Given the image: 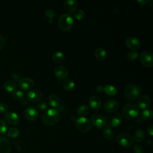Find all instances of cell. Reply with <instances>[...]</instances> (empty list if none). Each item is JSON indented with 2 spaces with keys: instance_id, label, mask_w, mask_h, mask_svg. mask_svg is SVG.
<instances>
[{
  "instance_id": "11",
  "label": "cell",
  "mask_w": 153,
  "mask_h": 153,
  "mask_svg": "<svg viewBox=\"0 0 153 153\" xmlns=\"http://www.w3.org/2000/svg\"><path fill=\"white\" fill-rule=\"evenodd\" d=\"M119 108V103L115 100H108L104 103L103 109L105 111L112 113L117 111Z\"/></svg>"
},
{
  "instance_id": "7",
  "label": "cell",
  "mask_w": 153,
  "mask_h": 153,
  "mask_svg": "<svg viewBox=\"0 0 153 153\" xmlns=\"http://www.w3.org/2000/svg\"><path fill=\"white\" fill-rule=\"evenodd\" d=\"M91 121L94 127L99 129L104 128L107 123L105 117L100 114H94L91 117Z\"/></svg>"
},
{
  "instance_id": "19",
  "label": "cell",
  "mask_w": 153,
  "mask_h": 153,
  "mask_svg": "<svg viewBox=\"0 0 153 153\" xmlns=\"http://www.w3.org/2000/svg\"><path fill=\"white\" fill-rule=\"evenodd\" d=\"M89 105L94 110H98L102 105L101 99L97 96H92L89 99Z\"/></svg>"
},
{
  "instance_id": "27",
  "label": "cell",
  "mask_w": 153,
  "mask_h": 153,
  "mask_svg": "<svg viewBox=\"0 0 153 153\" xmlns=\"http://www.w3.org/2000/svg\"><path fill=\"white\" fill-rule=\"evenodd\" d=\"M153 117V113L151 109H143L140 113V117L142 120L148 121L152 119Z\"/></svg>"
},
{
  "instance_id": "10",
  "label": "cell",
  "mask_w": 153,
  "mask_h": 153,
  "mask_svg": "<svg viewBox=\"0 0 153 153\" xmlns=\"http://www.w3.org/2000/svg\"><path fill=\"white\" fill-rule=\"evenodd\" d=\"M25 115L26 118L31 121H35L38 119L39 116V113L38 111V109L33 106H29L26 108L25 111Z\"/></svg>"
},
{
  "instance_id": "21",
  "label": "cell",
  "mask_w": 153,
  "mask_h": 153,
  "mask_svg": "<svg viewBox=\"0 0 153 153\" xmlns=\"http://www.w3.org/2000/svg\"><path fill=\"white\" fill-rule=\"evenodd\" d=\"M94 56L98 60L103 61L106 57V51L103 48H97L94 51Z\"/></svg>"
},
{
  "instance_id": "16",
  "label": "cell",
  "mask_w": 153,
  "mask_h": 153,
  "mask_svg": "<svg viewBox=\"0 0 153 153\" xmlns=\"http://www.w3.org/2000/svg\"><path fill=\"white\" fill-rule=\"evenodd\" d=\"M11 145L10 141L5 137L0 136V153H10Z\"/></svg>"
},
{
  "instance_id": "2",
  "label": "cell",
  "mask_w": 153,
  "mask_h": 153,
  "mask_svg": "<svg viewBox=\"0 0 153 153\" xmlns=\"http://www.w3.org/2000/svg\"><path fill=\"white\" fill-rule=\"evenodd\" d=\"M139 114V109L137 105L129 103L125 105L122 109V114L124 118L128 120H133L137 118Z\"/></svg>"
},
{
  "instance_id": "18",
  "label": "cell",
  "mask_w": 153,
  "mask_h": 153,
  "mask_svg": "<svg viewBox=\"0 0 153 153\" xmlns=\"http://www.w3.org/2000/svg\"><path fill=\"white\" fill-rule=\"evenodd\" d=\"M151 100L149 97L146 95H143L139 97L137 100V104L140 109H147L150 105Z\"/></svg>"
},
{
  "instance_id": "39",
  "label": "cell",
  "mask_w": 153,
  "mask_h": 153,
  "mask_svg": "<svg viewBox=\"0 0 153 153\" xmlns=\"http://www.w3.org/2000/svg\"><path fill=\"white\" fill-rule=\"evenodd\" d=\"M8 110V106L5 103H0V111L2 112H7Z\"/></svg>"
},
{
  "instance_id": "37",
  "label": "cell",
  "mask_w": 153,
  "mask_h": 153,
  "mask_svg": "<svg viewBox=\"0 0 153 153\" xmlns=\"http://www.w3.org/2000/svg\"><path fill=\"white\" fill-rule=\"evenodd\" d=\"M45 15L47 17H48L50 19H51L52 18L56 16V13L53 10L47 9L45 11Z\"/></svg>"
},
{
  "instance_id": "42",
  "label": "cell",
  "mask_w": 153,
  "mask_h": 153,
  "mask_svg": "<svg viewBox=\"0 0 153 153\" xmlns=\"http://www.w3.org/2000/svg\"><path fill=\"white\" fill-rule=\"evenodd\" d=\"M137 1V2L142 6V5H145L148 2V1H145V0H140V1Z\"/></svg>"
},
{
  "instance_id": "13",
  "label": "cell",
  "mask_w": 153,
  "mask_h": 153,
  "mask_svg": "<svg viewBox=\"0 0 153 153\" xmlns=\"http://www.w3.org/2000/svg\"><path fill=\"white\" fill-rule=\"evenodd\" d=\"M5 121L11 126H16L19 122V117L18 115L12 111H8L5 115Z\"/></svg>"
},
{
  "instance_id": "3",
  "label": "cell",
  "mask_w": 153,
  "mask_h": 153,
  "mask_svg": "<svg viewBox=\"0 0 153 153\" xmlns=\"http://www.w3.org/2000/svg\"><path fill=\"white\" fill-rule=\"evenodd\" d=\"M142 87L140 85L134 84H129L126 86L124 91L125 97L127 99L134 101L137 99L140 93L142 90Z\"/></svg>"
},
{
  "instance_id": "6",
  "label": "cell",
  "mask_w": 153,
  "mask_h": 153,
  "mask_svg": "<svg viewBox=\"0 0 153 153\" xmlns=\"http://www.w3.org/2000/svg\"><path fill=\"white\" fill-rule=\"evenodd\" d=\"M75 125L76 128L82 133L88 132L91 129V122L85 117H80L78 118L76 121Z\"/></svg>"
},
{
  "instance_id": "35",
  "label": "cell",
  "mask_w": 153,
  "mask_h": 153,
  "mask_svg": "<svg viewBox=\"0 0 153 153\" xmlns=\"http://www.w3.org/2000/svg\"><path fill=\"white\" fill-rule=\"evenodd\" d=\"M7 125L6 123L2 120L0 119V135L5 134L7 131Z\"/></svg>"
},
{
  "instance_id": "4",
  "label": "cell",
  "mask_w": 153,
  "mask_h": 153,
  "mask_svg": "<svg viewBox=\"0 0 153 153\" xmlns=\"http://www.w3.org/2000/svg\"><path fill=\"white\" fill-rule=\"evenodd\" d=\"M74 19L69 14H63L60 16L58 20V25L60 29L63 31L69 30L73 26Z\"/></svg>"
},
{
  "instance_id": "14",
  "label": "cell",
  "mask_w": 153,
  "mask_h": 153,
  "mask_svg": "<svg viewBox=\"0 0 153 153\" xmlns=\"http://www.w3.org/2000/svg\"><path fill=\"white\" fill-rule=\"evenodd\" d=\"M54 74L56 77L60 79H64L68 76L69 71L66 67L63 65H59L56 67Z\"/></svg>"
},
{
  "instance_id": "38",
  "label": "cell",
  "mask_w": 153,
  "mask_h": 153,
  "mask_svg": "<svg viewBox=\"0 0 153 153\" xmlns=\"http://www.w3.org/2000/svg\"><path fill=\"white\" fill-rule=\"evenodd\" d=\"M133 150L135 153H143V148L140 145H135L133 146Z\"/></svg>"
},
{
  "instance_id": "9",
  "label": "cell",
  "mask_w": 153,
  "mask_h": 153,
  "mask_svg": "<svg viewBox=\"0 0 153 153\" xmlns=\"http://www.w3.org/2000/svg\"><path fill=\"white\" fill-rule=\"evenodd\" d=\"M34 85V81L30 78H23L18 82V86L23 91H29L31 90Z\"/></svg>"
},
{
  "instance_id": "8",
  "label": "cell",
  "mask_w": 153,
  "mask_h": 153,
  "mask_svg": "<svg viewBox=\"0 0 153 153\" xmlns=\"http://www.w3.org/2000/svg\"><path fill=\"white\" fill-rule=\"evenodd\" d=\"M141 63L146 67H151L153 65V56L149 51H143L140 55Z\"/></svg>"
},
{
  "instance_id": "24",
  "label": "cell",
  "mask_w": 153,
  "mask_h": 153,
  "mask_svg": "<svg viewBox=\"0 0 153 153\" xmlns=\"http://www.w3.org/2000/svg\"><path fill=\"white\" fill-rule=\"evenodd\" d=\"M17 84L14 80H8L4 85V89L8 92H13L14 90H15Z\"/></svg>"
},
{
  "instance_id": "32",
  "label": "cell",
  "mask_w": 153,
  "mask_h": 153,
  "mask_svg": "<svg viewBox=\"0 0 153 153\" xmlns=\"http://www.w3.org/2000/svg\"><path fill=\"white\" fill-rule=\"evenodd\" d=\"M20 134L19 130L16 127H11L7 131V136L11 138H16Z\"/></svg>"
},
{
  "instance_id": "36",
  "label": "cell",
  "mask_w": 153,
  "mask_h": 153,
  "mask_svg": "<svg viewBox=\"0 0 153 153\" xmlns=\"http://www.w3.org/2000/svg\"><path fill=\"white\" fill-rule=\"evenodd\" d=\"M36 106H37V109L38 110H39L41 111H44L47 109V104L44 101H40L37 103Z\"/></svg>"
},
{
  "instance_id": "28",
  "label": "cell",
  "mask_w": 153,
  "mask_h": 153,
  "mask_svg": "<svg viewBox=\"0 0 153 153\" xmlns=\"http://www.w3.org/2000/svg\"><path fill=\"white\" fill-rule=\"evenodd\" d=\"M65 59V55L61 51H56L52 55V60L54 62L59 63L63 62Z\"/></svg>"
},
{
  "instance_id": "31",
  "label": "cell",
  "mask_w": 153,
  "mask_h": 153,
  "mask_svg": "<svg viewBox=\"0 0 153 153\" xmlns=\"http://www.w3.org/2000/svg\"><path fill=\"white\" fill-rule=\"evenodd\" d=\"M90 111V108L86 105H82L79 107L77 111V114L80 117H84L87 115Z\"/></svg>"
},
{
  "instance_id": "22",
  "label": "cell",
  "mask_w": 153,
  "mask_h": 153,
  "mask_svg": "<svg viewBox=\"0 0 153 153\" xmlns=\"http://www.w3.org/2000/svg\"><path fill=\"white\" fill-rule=\"evenodd\" d=\"M48 101L50 105L53 108H57L60 105V100L59 97L54 94H52L49 96Z\"/></svg>"
},
{
  "instance_id": "20",
  "label": "cell",
  "mask_w": 153,
  "mask_h": 153,
  "mask_svg": "<svg viewBox=\"0 0 153 153\" xmlns=\"http://www.w3.org/2000/svg\"><path fill=\"white\" fill-rule=\"evenodd\" d=\"M64 8L68 13H72L76 10L77 2L75 0H68L64 3Z\"/></svg>"
},
{
  "instance_id": "15",
  "label": "cell",
  "mask_w": 153,
  "mask_h": 153,
  "mask_svg": "<svg viewBox=\"0 0 153 153\" xmlns=\"http://www.w3.org/2000/svg\"><path fill=\"white\" fill-rule=\"evenodd\" d=\"M121 116L117 113L110 115L108 120V123L110 127H117L121 124Z\"/></svg>"
},
{
  "instance_id": "30",
  "label": "cell",
  "mask_w": 153,
  "mask_h": 153,
  "mask_svg": "<svg viewBox=\"0 0 153 153\" xmlns=\"http://www.w3.org/2000/svg\"><path fill=\"white\" fill-rule=\"evenodd\" d=\"M11 96L14 100H18V101H21V100H23L25 94L22 91L19 90H15L12 92Z\"/></svg>"
},
{
  "instance_id": "23",
  "label": "cell",
  "mask_w": 153,
  "mask_h": 153,
  "mask_svg": "<svg viewBox=\"0 0 153 153\" xmlns=\"http://www.w3.org/2000/svg\"><path fill=\"white\" fill-rule=\"evenodd\" d=\"M145 137V133L143 130L141 129L137 130L133 134V140L136 142H141Z\"/></svg>"
},
{
  "instance_id": "41",
  "label": "cell",
  "mask_w": 153,
  "mask_h": 153,
  "mask_svg": "<svg viewBox=\"0 0 153 153\" xmlns=\"http://www.w3.org/2000/svg\"><path fill=\"white\" fill-rule=\"evenodd\" d=\"M147 133L151 136L153 135V125L152 124L149 125L147 128Z\"/></svg>"
},
{
  "instance_id": "12",
  "label": "cell",
  "mask_w": 153,
  "mask_h": 153,
  "mask_svg": "<svg viewBox=\"0 0 153 153\" xmlns=\"http://www.w3.org/2000/svg\"><path fill=\"white\" fill-rule=\"evenodd\" d=\"M42 93L38 90H32L27 94L26 99L29 102L36 103L39 102L42 98Z\"/></svg>"
},
{
  "instance_id": "25",
  "label": "cell",
  "mask_w": 153,
  "mask_h": 153,
  "mask_svg": "<svg viewBox=\"0 0 153 153\" xmlns=\"http://www.w3.org/2000/svg\"><path fill=\"white\" fill-rule=\"evenodd\" d=\"M103 134L106 139L112 140L115 136V132L111 127H106L103 130Z\"/></svg>"
},
{
  "instance_id": "40",
  "label": "cell",
  "mask_w": 153,
  "mask_h": 153,
  "mask_svg": "<svg viewBox=\"0 0 153 153\" xmlns=\"http://www.w3.org/2000/svg\"><path fill=\"white\" fill-rule=\"evenodd\" d=\"M5 44V38L2 35H0V50L4 48Z\"/></svg>"
},
{
  "instance_id": "5",
  "label": "cell",
  "mask_w": 153,
  "mask_h": 153,
  "mask_svg": "<svg viewBox=\"0 0 153 153\" xmlns=\"http://www.w3.org/2000/svg\"><path fill=\"white\" fill-rule=\"evenodd\" d=\"M117 141L118 145L122 147L129 148L133 144V137L128 133H121L117 136Z\"/></svg>"
},
{
  "instance_id": "1",
  "label": "cell",
  "mask_w": 153,
  "mask_h": 153,
  "mask_svg": "<svg viewBox=\"0 0 153 153\" xmlns=\"http://www.w3.org/2000/svg\"><path fill=\"white\" fill-rule=\"evenodd\" d=\"M60 120L59 112L56 109H49L47 110L42 117L44 124L47 126H53L57 124Z\"/></svg>"
},
{
  "instance_id": "17",
  "label": "cell",
  "mask_w": 153,
  "mask_h": 153,
  "mask_svg": "<svg viewBox=\"0 0 153 153\" xmlns=\"http://www.w3.org/2000/svg\"><path fill=\"white\" fill-rule=\"evenodd\" d=\"M126 46L131 50H136L140 47V41L135 37L130 36L126 39Z\"/></svg>"
},
{
  "instance_id": "34",
  "label": "cell",
  "mask_w": 153,
  "mask_h": 153,
  "mask_svg": "<svg viewBox=\"0 0 153 153\" xmlns=\"http://www.w3.org/2000/svg\"><path fill=\"white\" fill-rule=\"evenodd\" d=\"M139 56V53L135 51H131L127 54V59L130 61L135 60Z\"/></svg>"
},
{
  "instance_id": "26",
  "label": "cell",
  "mask_w": 153,
  "mask_h": 153,
  "mask_svg": "<svg viewBox=\"0 0 153 153\" xmlns=\"http://www.w3.org/2000/svg\"><path fill=\"white\" fill-rule=\"evenodd\" d=\"M103 91L109 96H114L117 93V90L112 85L108 84L103 87Z\"/></svg>"
},
{
  "instance_id": "29",
  "label": "cell",
  "mask_w": 153,
  "mask_h": 153,
  "mask_svg": "<svg viewBox=\"0 0 153 153\" xmlns=\"http://www.w3.org/2000/svg\"><path fill=\"white\" fill-rule=\"evenodd\" d=\"M63 87L67 91L72 90L75 87V83L71 79H65L62 83Z\"/></svg>"
},
{
  "instance_id": "33",
  "label": "cell",
  "mask_w": 153,
  "mask_h": 153,
  "mask_svg": "<svg viewBox=\"0 0 153 153\" xmlns=\"http://www.w3.org/2000/svg\"><path fill=\"white\" fill-rule=\"evenodd\" d=\"M74 16L76 20H81L83 19L84 17H85V12L84 11V10H82L81 9L77 10L75 11Z\"/></svg>"
}]
</instances>
